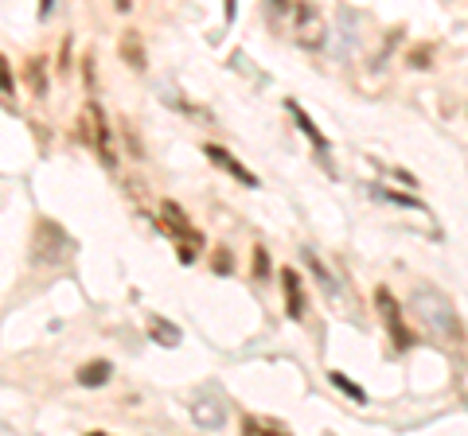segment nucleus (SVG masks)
<instances>
[{
	"instance_id": "1",
	"label": "nucleus",
	"mask_w": 468,
	"mask_h": 436,
	"mask_svg": "<svg viewBox=\"0 0 468 436\" xmlns=\"http://www.w3.org/2000/svg\"><path fill=\"white\" fill-rule=\"evenodd\" d=\"M410 312H414L421 319V327H426L430 336H437L441 343H452V347L464 343L461 316H457L452 300L437 285H414V288H410Z\"/></svg>"
},
{
	"instance_id": "2",
	"label": "nucleus",
	"mask_w": 468,
	"mask_h": 436,
	"mask_svg": "<svg viewBox=\"0 0 468 436\" xmlns=\"http://www.w3.org/2000/svg\"><path fill=\"white\" fill-rule=\"evenodd\" d=\"M79 242L67 234L58 223H51V218H36L32 226V242H27V254H32V265H67L70 257H75Z\"/></svg>"
},
{
	"instance_id": "3",
	"label": "nucleus",
	"mask_w": 468,
	"mask_h": 436,
	"mask_svg": "<svg viewBox=\"0 0 468 436\" xmlns=\"http://www.w3.org/2000/svg\"><path fill=\"white\" fill-rule=\"evenodd\" d=\"M75 133L79 140L86 144H94V152L98 160L106 168H117V152H113V137H110V121H106V113H101L98 101H86V109L79 113V125H75Z\"/></svg>"
},
{
	"instance_id": "4",
	"label": "nucleus",
	"mask_w": 468,
	"mask_h": 436,
	"mask_svg": "<svg viewBox=\"0 0 468 436\" xmlns=\"http://www.w3.org/2000/svg\"><path fill=\"white\" fill-rule=\"evenodd\" d=\"M160 223H165L168 234H172L176 242H180V261H184V265H192L196 254H199L207 242H203V234H199V230L192 226V218L184 214L180 202H172V199L160 202Z\"/></svg>"
},
{
	"instance_id": "5",
	"label": "nucleus",
	"mask_w": 468,
	"mask_h": 436,
	"mask_svg": "<svg viewBox=\"0 0 468 436\" xmlns=\"http://www.w3.org/2000/svg\"><path fill=\"white\" fill-rule=\"evenodd\" d=\"M292 43H297L301 51H324L328 20H324V12H320L313 0H301V5L292 8Z\"/></svg>"
},
{
	"instance_id": "6",
	"label": "nucleus",
	"mask_w": 468,
	"mask_h": 436,
	"mask_svg": "<svg viewBox=\"0 0 468 436\" xmlns=\"http://www.w3.org/2000/svg\"><path fill=\"white\" fill-rule=\"evenodd\" d=\"M375 312H378V319L387 324V331H390V339H394V347H399V351H410V347L418 343V336L406 327L399 300H394V293H390L387 285H378V288H375Z\"/></svg>"
},
{
	"instance_id": "7",
	"label": "nucleus",
	"mask_w": 468,
	"mask_h": 436,
	"mask_svg": "<svg viewBox=\"0 0 468 436\" xmlns=\"http://www.w3.org/2000/svg\"><path fill=\"white\" fill-rule=\"evenodd\" d=\"M282 277V293H285V316L289 319H301L309 316V296H304V281H301V273L297 269H282L277 273Z\"/></svg>"
},
{
	"instance_id": "8",
	"label": "nucleus",
	"mask_w": 468,
	"mask_h": 436,
	"mask_svg": "<svg viewBox=\"0 0 468 436\" xmlns=\"http://www.w3.org/2000/svg\"><path fill=\"white\" fill-rule=\"evenodd\" d=\"M203 156H207L211 160V164H218V168H223V171H230V176L234 180H239L242 187H250V192H254V187H258V176H254V171L250 168H246V164H239V160H234L227 149H218V144H203Z\"/></svg>"
},
{
	"instance_id": "9",
	"label": "nucleus",
	"mask_w": 468,
	"mask_h": 436,
	"mask_svg": "<svg viewBox=\"0 0 468 436\" xmlns=\"http://www.w3.org/2000/svg\"><path fill=\"white\" fill-rule=\"evenodd\" d=\"M192 420H196L199 429H211V432L223 429V425H227V405L218 401V398H203V394H199V398L192 401Z\"/></svg>"
},
{
	"instance_id": "10",
	"label": "nucleus",
	"mask_w": 468,
	"mask_h": 436,
	"mask_svg": "<svg viewBox=\"0 0 468 436\" xmlns=\"http://www.w3.org/2000/svg\"><path fill=\"white\" fill-rule=\"evenodd\" d=\"M285 109H289L292 125H297L301 133H304V140H309L313 149H316L320 156H324V152H328V137H324V133H320V129H316V121H313L309 113H304V109H301V106H297V101H292V98H285Z\"/></svg>"
},
{
	"instance_id": "11",
	"label": "nucleus",
	"mask_w": 468,
	"mask_h": 436,
	"mask_svg": "<svg viewBox=\"0 0 468 436\" xmlns=\"http://www.w3.org/2000/svg\"><path fill=\"white\" fill-rule=\"evenodd\" d=\"M75 378H79V386H86V389H101L113 378V362L110 358H90V362H82V367L75 370Z\"/></svg>"
},
{
	"instance_id": "12",
	"label": "nucleus",
	"mask_w": 468,
	"mask_h": 436,
	"mask_svg": "<svg viewBox=\"0 0 468 436\" xmlns=\"http://www.w3.org/2000/svg\"><path fill=\"white\" fill-rule=\"evenodd\" d=\"M24 82L36 98H48V59H43V55H32V59L24 63Z\"/></svg>"
},
{
	"instance_id": "13",
	"label": "nucleus",
	"mask_w": 468,
	"mask_h": 436,
	"mask_svg": "<svg viewBox=\"0 0 468 436\" xmlns=\"http://www.w3.org/2000/svg\"><path fill=\"white\" fill-rule=\"evenodd\" d=\"M242 432L246 436H289V429L282 425V420H273V417H254V413H246L242 417Z\"/></svg>"
},
{
	"instance_id": "14",
	"label": "nucleus",
	"mask_w": 468,
	"mask_h": 436,
	"mask_svg": "<svg viewBox=\"0 0 468 436\" xmlns=\"http://www.w3.org/2000/svg\"><path fill=\"white\" fill-rule=\"evenodd\" d=\"M149 336L160 347H176V343H180V327H176L172 319H165V316H149Z\"/></svg>"
},
{
	"instance_id": "15",
	"label": "nucleus",
	"mask_w": 468,
	"mask_h": 436,
	"mask_svg": "<svg viewBox=\"0 0 468 436\" xmlns=\"http://www.w3.org/2000/svg\"><path fill=\"white\" fill-rule=\"evenodd\" d=\"M122 59H125V67H133V70H144V43H141V36L137 32H125L122 36Z\"/></svg>"
},
{
	"instance_id": "16",
	"label": "nucleus",
	"mask_w": 468,
	"mask_h": 436,
	"mask_svg": "<svg viewBox=\"0 0 468 436\" xmlns=\"http://www.w3.org/2000/svg\"><path fill=\"white\" fill-rule=\"evenodd\" d=\"M304 261H309V269L316 273V281H320V288H324V293H328V296H340V281H335V277H332V269L324 265V261H320V257H316L313 250H304Z\"/></svg>"
},
{
	"instance_id": "17",
	"label": "nucleus",
	"mask_w": 468,
	"mask_h": 436,
	"mask_svg": "<svg viewBox=\"0 0 468 436\" xmlns=\"http://www.w3.org/2000/svg\"><path fill=\"white\" fill-rule=\"evenodd\" d=\"M328 382H332L335 389H340V394H347L351 401H359V405L367 401V389H363L359 382H351V378H347V374H340V370H328Z\"/></svg>"
},
{
	"instance_id": "18",
	"label": "nucleus",
	"mask_w": 468,
	"mask_h": 436,
	"mask_svg": "<svg viewBox=\"0 0 468 436\" xmlns=\"http://www.w3.org/2000/svg\"><path fill=\"white\" fill-rule=\"evenodd\" d=\"M371 192H375L378 199L394 202V207H410V211H421V214H426V207H421V202H418L414 195H402V192H383V187H378V183H371Z\"/></svg>"
},
{
	"instance_id": "19",
	"label": "nucleus",
	"mask_w": 468,
	"mask_h": 436,
	"mask_svg": "<svg viewBox=\"0 0 468 436\" xmlns=\"http://www.w3.org/2000/svg\"><path fill=\"white\" fill-rule=\"evenodd\" d=\"M250 269H254V281H270V273H273V261H270V250H266V245H254Z\"/></svg>"
},
{
	"instance_id": "20",
	"label": "nucleus",
	"mask_w": 468,
	"mask_h": 436,
	"mask_svg": "<svg viewBox=\"0 0 468 436\" xmlns=\"http://www.w3.org/2000/svg\"><path fill=\"white\" fill-rule=\"evenodd\" d=\"M211 269H215V277H230L234 273V257H230L227 245H215L211 250Z\"/></svg>"
},
{
	"instance_id": "21",
	"label": "nucleus",
	"mask_w": 468,
	"mask_h": 436,
	"mask_svg": "<svg viewBox=\"0 0 468 436\" xmlns=\"http://www.w3.org/2000/svg\"><path fill=\"white\" fill-rule=\"evenodd\" d=\"M406 63L414 67V70H430L433 67V43H421V47H414L406 55Z\"/></svg>"
},
{
	"instance_id": "22",
	"label": "nucleus",
	"mask_w": 468,
	"mask_h": 436,
	"mask_svg": "<svg viewBox=\"0 0 468 436\" xmlns=\"http://www.w3.org/2000/svg\"><path fill=\"white\" fill-rule=\"evenodd\" d=\"M0 90H5V98L16 94V82H12V63L0 59Z\"/></svg>"
},
{
	"instance_id": "23",
	"label": "nucleus",
	"mask_w": 468,
	"mask_h": 436,
	"mask_svg": "<svg viewBox=\"0 0 468 436\" xmlns=\"http://www.w3.org/2000/svg\"><path fill=\"white\" fill-rule=\"evenodd\" d=\"M82 70H86V86H90V90H94V55H86V59H82Z\"/></svg>"
},
{
	"instance_id": "24",
	"label": "nucleus",
	"mask_w": 468,
	"mask_h": 436,
	"mask_svg": "<svg viewBox=\"0 0 468 436\" xmlns=\"http://www.w3.org/2000/svg\"><path fill=\"white\" fill-rule=\"evenodd\" d=\"M125 140H129V156H144V149H141V144H137V137H133V129H125Z\"/></svg>"
},
{
	"instance_id": "25",
	"label": "nucleus",
	"mask_w": 468,
	"mask_h": 436,
	"mask_svg": "<svg viewBox=\"0 0 468 436\" xmlns=\"http://www.w3.org/2000/svg\"><path fill=\"white\" fill-rule=\"evenodd\" d=\"M223 12H227V24H230L234 12H239V0H223Z\"/></svg>"
},
{
	"instance_id": "26",
	"label": "nucleus",
	"mask_w": 468,
	"mask_h": 436,
	"mask_svg": "<svg viewBox=\"0 0 468 436\" xmlns=\"http://www.w3.org/2000/svg\"><path fill=\"white\" fill-rule=\"evenodd\" d=\"M51 8H55V0H39V20H48Z\"/></svg>"
},
{
	"instance_id": "27",
	"label": "nucleus",
	"mask_w": 468,
	"mask_h": 436,
	"mask_svg": "<svg viewBox=\"0 0 468 436\" xmlns=\"http://www.w3.org/2000/svg\"><path fill=\"white\" fill-rule=\"evenodd\" d=\"M261 5H270V12H285L289 0H261Z\"/></svg>"
},
{
	"instance_id": "28",
	"label": "nucleus",
	"mask_w": 468,
	"mask_h": 436,
	"mask_svg": "<svg viewBox=\"0 0 468 436\" xmlns=\"http://www.w3.org/2000/svg\"><path fill=\"white\" fill-rule=\"evenodd\" d=\"M113 8L117 12H129V8H133V0H113Z\"/></svg>"
}]
</instances>
